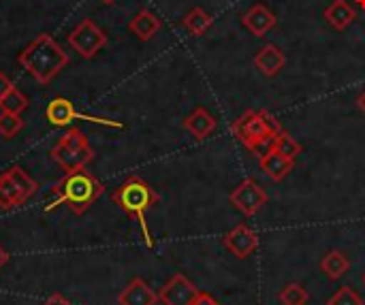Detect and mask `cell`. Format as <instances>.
<instances>
[{
  "label": "cell",
  "mask_w": 365,
  "mask_h": 305,
  "mask_svg": "<svg viewBox=\"0 0 365 305\" xmlns=\"http://www.w3.org/2000/svg\"><path fill=\"white\" fill-rule=\"evenodd\" d=\"M4 173H6V175H9V180L17 186V190L24 195V199H26V201H28V199L38 190V184H36V182H34V180L24 171V169H21V167H17V165H15V167H11V169H9V171H4Z\"/></svg>",
  "instance_id": "22"
},
{
  "label": "cell",
  "mask_w": 365,
  "mask_h": 305,
  "mask_svg": "<svg viewBox=\"0 0 365 305\" xmlns=\"http://www.w3.org/2000/svg\"><path fill=\"white\" fill-rule=\"evenodd\" d=\"M0 109H2V111H6V113H15V115H19L21 111H26V109H28V96H26L21 90L11 88V90L2 96V100H0Z\"/></svg>",
  "instance_id": "23"
},
{
  "label": "cell",
  "mask_w": 365,
  "mask_h": 305,
  "mask_svg": "<svg viewBox=\"0 0 365 305\" xmlns=\"http://www.w3.org/2000/svg\"><path fill=\"white\" fill-rule=\"evenodd\" d=\"M158 295L141 280L135 278L120 295H118V305H156Z\"/></svg>",
  "instance_id": "14"
},
{
  "label": "cell",
  "mask_w": 365,
  "mask_h": 305,
  "mask_svg": "<svg viewBox=\"0 0 365 305\" xmlns=\"http://www.w3.org/2000/svg\"><path fill=\"white\" fill-rule=\"evenodd\" d=\"M24 128V120L15 113H0V137L4 139H13L19 130Z\"/></svg>",
  "instance_id": "25"
},
{
  "label": "cell",
  "mask_w": 365,
  "mask_h": 305,
  "mask_svg": "<svg viewBox=\"0 0 365 305\" xmlns=\"http://www.w3.org/2000/svg\"><path fill=\"white\" fill-rule=\"evenodd\" d=\"M192 305H220V304H218L210 293H201V295L197 297V301H195Z\"/></svg>",
  "instance_id": "28"
},
{
  "label": "cell",
  "mask_w": 365,
  "mask_h": 305,
  "mask_svg": "<svg viewBox=\"0 0 365 305\" xmlns=\"http://www.w3.org/2000/svg\"><path fill=\"white\" fill-rule=\"evenodd\" d=\"M327 305H365L364 299L357 295V291H353L351 286H342L329 301Z\"/></svg>",
  "instance_id": "26"
},
{
  "label": "cell",
  "mask_w": 365,
  "mask_h": 305,
  "mask_svg": "<svg viewBox=\"0 0 365 305\" xmlns=\"http://www.w3.org/2000/svg\"><path fill=\"white\" fill-rule=\"evenodd\" d=\"M43 305H71V304H68L60 293H53V295H51V297H49V299H47Z\"/></svg>",
  "instance_id": "29"
},
{
  "label": "cell",
  "mask_w": 365,
  "mask_h": 305,
  "mask_svg": "<svg viewBox=\"0 0 365 305\" xmlns=\"http://www.w3.org/2000/svg\"><path fill=\"white\" fill-rule=\"evenodd\" d=\"M182 126H184V130L190 133L197 141H203V139H207V137L216 130L218 122H216V118H214L207 109L197 107L190 115L184 118Z\"/></svg>",
  "instance_id": "12"
},
{
  "label": "cell",
  "mask_w": 365,
  "mask_h": 305,
  "mask_svg": "<svg viewBox=\"0 0 365 305\" xmlns=\"http://www.w3.org/2000/svg\"><path fill=\"white\" fill-rule=\"evenodd\" d=\"M11 88H13L11 79H9V77H6V75H4V73L0 71V100H2V96H4V94H6V92H9Z\"/></svg>",
  "instance_id": "27"
},
{
  "label": "cell",
  "mask_w": 365,
  "mask_h": 305,
  "mask_svg": "<svg viewBox=\"0 0 365 305\" xmlns=\"http://www.w3.org/2000/svg\"><path fill=\"white\" fill-rule=\"evenodd\" d=\"M225 248L235 257V259H248L250 254H255L259 250V235L246 224H237L233 231H229L222 239Z\"/></svg>",
  "instance_id": "9"
},
{
  "label": "cell",
  "mask_w": 365,
  "mask_h": 305,
  "mask_svg": "<svg viewBox=\"0 0 365 305\" xmlns=\"http://www.w3.org/2000/svg\"><path fill=\"white\" fill-rule=\"evenodd\" d=\"M321 269L329 280H340L349 274L351 269V259L342 252V250H331L323 257L321 261Z\"/></svg>",
  "instance_id": "18"
},
{
  "label": "cell",
  "mask_w": 365,
  "mask_h": 305,
  "mask_svg": "<svg viewBox=\"0 0 365 305\" xmlns=\"http://www.w3.org/2000/svg\"><path fill=\"white\" fill-rule=\"evenodd\" d=\"M231 130L242 145L250 152H259L263 145L274 141V137L282 130V124L265 109H248L231 124Z\"/></svg>",
  "instance_id": "4"
},
{
  "label": "cell",
  "mask_w": 365,
  "mask_h": 305,
  "mask_svg": "<svg viewBox=\"0 0 365 305\" xmlns=\"http://www.w3.org/2000/svg\"><path fill=\"white\" fill-rule=\"evenodd\" d=\"M68 45L83 58L90 60L94 58L105 45H107V34L92 21V19H83L75 26V30L68 34Z\"/></svg>",
  "instance_id": "6"
},
{
  "label": "cell",
  "mask_w": 365,
  "mask_h": 305,
  "mask_svg": "<svg viewBox=\"0 0 365 305\" xmlns=\"http://www.w3.org/2000/svg\"><path fill=\"white\" fill-rule=\"evenodd\" d=\"M280 301L284 305H306L310 301V295L304 286L299 284H287L280 291Z\"/></svg>",
  "instance_id": "24"
},
{
  "label": "cell",
  "mask_w": 365,
  "mask_h": 305,
  "mask_svg": "<svg viewBox=\"0 0 365 305\" xmlns=\"http://www.w3.org/2000/svg\"><path fill=\"white\" fill-rule=\"evenodd\" d=\"M284 66H287V56H284V51H282L278 45H274V43L263 45V47L257 51V56H255V68H257L263 77H267V79L280 75V71H282Z\"/></svg>",
  "instance_id": "11"
},
{
  "label": "cell",
  "mask_w": 365,
  "mask_h": 305,
  "mask_svg": "<svg viewBox=\"0 0 365 305\" xmlns=\"http://www.w3.org/2000/svg\"><path fill=\"white\" fill-rule=\"evenodd\" d=\"M325 19L336 28V30H346L355 19H357V11L353 9V4H349V0H334L327 9H325Z\"/></svg>",
  "instance_id": "16"
},
{
  "label": "cell",
  "mask_w": 365,
  "mask_h": 305,
  "mask_svg": "<svg viewBox=\"0 0 365 305\" xmlns=\"http://www.w3.org/2000/svg\"><path fill=\"white\" fill-rule=\"evenodd\" d=\"M229 201H231V205H233L237 212H242L244 216L250 218V216L259 214V212L267 205L269 197H267L265 188H263L257 180L248 177V180H244V182L229 195Z\"/></svg>",
  "instance_id": "7"
},
{
  "label": "cell",
  "mask_w": 365,
  "mask_h": 305,
  "mask_svg": "<svg viewBox=\"0 0 365 305\" xmlns=\"http://www.w3.org/2000/svg\"><path fill=\"white\" fill-rule=\"evenodd\" d=\"M182 26L192 34V36H203L210 28H212V15L201 9V6H195L186 13V17L182 19Z\"/></svg>",
  "instance_id": "19"
},
{
  "label": "cell",
  "mask_w": 365,
  "mask_h": 305,
  "mask_svg": "<svg viewBox=\"0 0 365 305\" xmlns=\"http://www.w3.org/2000/svg\"><path fill=\"white\" fill-rule=\"evenodd\" d=\"M6 263H9V252H6V250H4V248L0 246V269H2V267H4Z\"/></svg>",
  "instance_id": "30"
},
{
  "label": "cell",
  "mask_w": 365,
  "mask_h": 305,
  "mask_svg": "<svg viewBox=\"0 0 365 305\" xmlns=\"http://www.w3.org/2000/svg\"><path fill=\"white\" fill-rule=\"evenodd\" d=\"M357 107H359V111H361V113H365V90L359 94V96H357Z\"/></svg>",
  "instance_id": "31"
},
{
  "label": "cell",
  "mask_w": 365,
  "mask_h": 305,
  "mask_svg": "<svg viewBox=\"0 0 365 305\" xmlns=\"http://www.w3.org/2000/svg\"><path fill=\"white\" fill-rule=\"evenodd\" d=\"M269 148H274L276 152H280L282 156H287V158H291V160H297V156L304 152V148H302L284 128L274 137V141L269 143Z\"/></svg>",
  "instance_id": "21"
},
{
  "label": "cell",
  "mask_w": 365,
  "mask_h": 305,
  "mask_svg": "<svg viewBox=\"0 0 365 305\" xmlns=\"http://www.w3.org/2000/svg\"><path fill=\"white\" fill-rule=\"evenodd\" d=\"M242 24L250 30V34L252 36H265L269 30H274L276 28V24H278V19H276V15H274V11L267 6V4H255V6H250L244 15H242Z\"/></svg>",
  "instance_id": "10"
},
{
  "label": "cell",
  "mask_w": 365,
  "mask_h": 305,
  "mask_svg": "<svg viewBox=\"0 0 365 305\" xmlns=\"http://www.w3.org/2000/svg\"><path fill=\"white\" fill-rule=\"evenodd\" d=\"M45 118L53 124V126H66L71 124L73 120H77V111H75V105L68 100V98H53L47 109H45Z\"/></svg>",
  "instance_id": "17"
},
{
  "label": "cell",
  "mask_w": 365,
  "mask_h": 305,
  "mask_svg": "<svg viewBox=\"0 0 365 305\" xmlns=\"http://www.w3.org/2000/svg\"><path fill=\"white\" fill-rule=\"evenodd\" d=\"M105 192V186L90 173L83 169L77 171H68L53 188H51V199L49 203L43 207L45 214L58 210L60 205H68L73 214L81 216L83 212H88Z\"/></svg>",
  "instance_id": "1"
},
{
  "label": "cell",
  "mask_w": 365,
  "mask_h": 305,
  "mask_svg": "<svg viewBox=\"0 0 365 305\" xmlns=\"http://www.w3.org/2000/svg\"><path fill=\"white\" fill-rule=\"evenodd\" d=\"M111 201H113L124 214H128L130 218L137 220L145 246H148V248H154V237H152V233H150V229H148L145 212H148L152 205H156V203L160 201V195H158L148 182H143L139 175H130V177H126V182H124L120 188H115V190L111 192Z\"/></svg>",
  "instance_id": "3"
},
{
  "label": "cell",
  "mask_w": 365,
  "mask_h": 305,
  "mask_svg": "<svg viewBox=\"0 0 365 305\" xmlns=\"http://www.w3.org/2000/svg\"><path fill=\"white\" fill-rule=\"evenodd\" d=\"M26 199L24 195L17 190V186L9 180L6 173L0 175V210H13V207H19L24 205Z\"/></svg>",
  "instance_id": "20"
},
{
  "label": "cell",
  "mask_w": 365,
  "mask_h": 305,
  "mask_svg": "<svg viewBox=\"0 0 365 305\" xmlns=\"http://www.w3.org/2000/svg\"><path fill=\"white\" fill-rule=\"evenodd\" d=\"M19 64L26 68L32 79H36L41 86H47L62 68H66L68 53L58 45V41L49 34H38L21 53H19Z\"/></svg>",
  "instance_id": "2"
},
{
  "label": "cell",
  "mask_w": 365,
  "mask_h": 305,
  "mask_svg": "<svg viewBox=\"0 0 365 305\" xmlns=\"http://www.w3.org/2000/svg\"><path fill=\"white\" fill-rule=\"evenodd\" d=\"M364 284H365V274H364Z\"/></svg>",
  "instance_id": "33"
},
{
  "label": "cell",
  "mask_w": 365,
  "mask_h": 305,
  "mask_svg": "<svg viewBox=\"0 0 365 305\" xmlns=\"http://www.w3.org/2000/svg\"><path fill=\"white\" fill-rule=\"evenodd\" d=\"M201 295V291L182 274H175L158 293V301L165 305H192L197 301V297Z\"/></svg>",
  "instance_id": "8"
},
{
  "label": "cell",
  "mask_w": 365,
  "mask_h": 305,
  "mask_svg": "<svg viewBox=\"0 0 365 305\" xmlns=\"http://www.w3.org/2000/svg\"><path fill=\"white\" fill-rule=\"evenodd\" d=\"M101 2H103V4H113L115 0H101Z\"/></svg>",
  "instance_id": "32"
},
{
  "label": "cell",
  "mask_w": 365,
  "mask_h": 305,
  "mask_svg": "<svg viewBox=\"0 0 365 305\" xmlns=\"http://www.w3.org/2000/svg\"><path fill=\"white\" fill-rule=\"evenodd\" d=\"M49 156L68 173V171L83 169L88 162H92L94 160V150L90 148L88 139L83 137V133L79 128H68L56 141Z\"/></svg>",
  "instance_id": "5"
},
{
  "label": "cell",
  "mask_w": 365,
  "mask_h": 305,
  "mask_svg": "<svg viewBox=\"0 0 365 305\" xmlns=\"http://www.w3.org/2000/svg\"><path fill=\"white\" fill-rule=\"evenodd\" d=\"M295 167V160L282 156L280 152H276L274 148H269L263 156H261V169L267 173V177L272 182H282Z\"/></svg>",
  "instance_id": "13"
},
{
  "label": "cell",
  "mask_w": 365,
  "mask_h": 305,
  "mask_svg": "<svg viewBox=\"0 0 365 305\" xmlns=\"http://www.w3.org/2000/svg\"><path fill=\"white\" fill-rule=\"evenodd\" d=\"M163 28V21L156 13L148 11V9H141L130 21H128V30L141 38V41H150L158 34V30Z\"/></svg>",
  "instance_id": "15"
}]
</instances>
